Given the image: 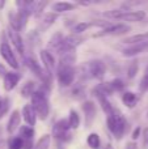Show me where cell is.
I'll list each match as a JSON object with an SVG mask.
<instances>
[{"label": "cell", "instance_id": "5", "mask_svg": "<svg viewBox=\"0 0 148 149\" xmlns=\"http://www.w3.org/2000/svg\"><path fill=\"white\" fill-rule=\"evenodd\" d=\"M87 68H88V72L91 74V77L97 80H102L105 77V73H106V65L100 59H94L88 62L87 63Z\"/></svg>", "mask_w": 148, "mask_h": 149}, {"label": "cell", "instance_id": "39", "mask_svg": "<svg viewBox=\"0 0 148 149\" xmlns=\"http://www.w3.org/2000/svg\"><path fill=\"white\" fill-rule=\"evenodd\" d=\"M126 149H138V145H136L134 141L127 143V145H126Z\"/></svg>", "mask_w": 148, "mask_h": 149}, {"label": "cell", "instance_id": "3", "mask_svg": "<svg viewBox=\"0 0 148 149\" xmlns=\"http://www.w3.org/2000/svg\"><path fill=\"white\" fill-rule=\"evenodd\" d=\"M76 77V70L72 65H58L57 80L62 86H71Z\"/></svg>", "mask_w": 148, "mask_h": 149}, {"label": "cell", "instance_id": "30", "mask_svg": "<svg viewBox=\"0 0 148 149\" xmlns=\"http://www.w3.org/2000/svg\"><path fill=\"white\" fill-rule=\"evenodd\" d=\"M24 140L20 136H15L8 141V149H22Z\"/></svg>", "mask_w": 148, "mask_h": 149}, {"label": "cell", "instance_id": "34", "mask_svg": "<svg viewBox=\"0 0 148 149\" xmlns=\"http://www.w3.org/2000/svg\"><path fill=\"white\" fill-rule=\"evenodd\" d=\"M9 106H10V100L9 98H3V102L0 105V119L8 113L9 110Z\"/></svg>", "mask_w": 148, "mask_h": 149}, {"label": "cell", "instance_id": "1", "mask_svg": "<svg viewBox=\"0 0 148 149\" xmlns=\"http://www.w3.org/2000/svg\"><path fill=\"white\" fill-rule=\"evenodd\" d=\"M47 90H49V88L41 85V88H38L30 97V105L36 113L37 119H41V120H46L50 115V103L49 98H47Z\"/></svg>", "mask_w": 148, "mask_h": 149}, {"label": "cell", "instance_id": "40", "mask_svg": "<svg viewBox=\"0 0 148 149\" xmlns=\"http://www.w3.org/2000/svg\"><path fill=\"white\" fill-rule=\"evenodd\" d=\"M77 4H80V5H84V7H87V5H91V4H92V1H79Z\"/></svg>", "mask_w": 148, "mask_h": 149}, {"label": "cell", "instance_id": "36", "mask_svg": "<svg viewBox=\"0 0 148 149\" xmlns=\"http://www.w3.org/2000/svg\"><path fill=\"white\" fill-rule=\"evenodd\" d=\"M34 144H33V140H24V147L22 149H33Z\"/></svg>", "mask_w": 148, "mask_h": 149}, {"label": "cell", "instance_id": "24", "mask_svg": "<svg viewBox=\"0 0 148 149\" xmlns=\"http://www.w3.org/2000/svg\"><path fill=\"white\" fill-rule=\"evenodd\" d=\"M18 132H20V137L22 140H33L34 135H36V131H34L33 127H29V126H26V124L20 126Z\"/></svg>", "mask_w": 148, "mask_h": 149}, {"label": "cell", "instance_id": "23", "mask_svg": "<svg viewBox=\"0 0 148 149\" xmlns=\"http://www.w3.org/2000/svg\"><path fill=\"white\" fill-rule=\"evenodd\" d=\"M97 100H98L100 106H101L102 111L106 114V116H108V115H112V114L115 111L114 106L110 103V101L108 100V97H97Z\"/></svg>", "mask_w": 148, "mask_h": 149}, {"label": "cell", "instance_id": "7", "mask_svg": "<svg viewBox=\"0 0 148 149\" xmlns=\"http://www.w3.org/2000/svg\"><path fill=\"white\" fill-rule=\"evenodd\" d=\"M131 30V28L126 24H117V25H110L109 28L102 29L101 31L94 34V38H98V37H104V36H122L126 34Z\"/></svg>", "mask_w": 148, "mask_h": 149}, {"label": "cell", "instance_id": "25", "mask_svg": "<svg viewBox=\"0 0 148 149\" xmlns=\"http://www.w3.org/2000/svg\"><path fill=\"white\" fill-rule=\"evenodd\" d=\"M87 144L91 149H100L101 147V139H100V135L96 132H92L88 135L87 137Z\"/></svg>", "mask_w": 148, "mask_h": 149}, {"label": "cell", "instance_id": "28", "mask_svg": "<svg viewBox=\"0 0 148 149\" xmlns=\"http://www.w3.org/2000/svg\"><path fill=\"white\" fill-rule=\"evenodd\" d=\"M92 26H94L93 22H89V21H85V22H77L73 25L72 28V31L75 36H79V34L84 33V31H87L88 29H91Z\"/></svg>", "mask_w": 148, "mask_h": 149}, {"label": "cell", "instance_id": "38", "mask_svg": "<svg viewBox=\"0 0 148 149\" xmlns=\"http://www.w3.org/2000/svg\"><path fill=\"white\" fill-rule=\"evenodd\" d=\"M8 73V71H7V68L4 67V65L0 63V76H5V74Z\"/></svg>", "mask_w": 148, "mask_h": 149}, {"label": "cell", "instance_id": "33", "mask_svg": "<svg viewBox=\"0 0 148 149\" xmlns=\"http://www.w3.org/2000/svg\"><path fill=\"white\" fill-rule=\"evenodd\" d=\"M110 85H112L113 88V92H122L123 89H125V84H123V81L121 79H114L112 80V81H109Z\"/></svg>", "mask_w": 148, "mask_h": 149}, {"label": "cell", "instance_id": "2", "mask_svg": "<svg viewBox=\"0 0 148 149\" xmlns=\"http://www.w3.org/2000/svg\"><path fill=\"white\" fill-rule=\"evenodd\" d=\"M106 126H108V130L112 132L113 136L117 140H121L123 137V135L126 134V130H127L128 124L125 116L118 110H115L112 115L106 116Z\"/></svg>", "mask_w": 148, "mask_h": 149}, {"label": "cell", "instance_id": "27", "mask_svg": "<svg viewBox=\"0 0 148 149\" xmlns=\"http://www.w3.org/2000/svg\"><path fill=\"white\" fill-rule=\"evenodd\" d=\"M63 34L62 33H55L54 36L50 38V41H49V49H51V50H54V51H57L58 49H59V46L62 45V42H63Z\"/></svg>", "mask_w": 148, "mask_h": 149}, {"label": "cell", "instance_id": "37", "mask_svg": "<svg viewBox=\"0 0 148 149\" xmlns=\"http://www.w3.org/2000/svg\"><path fill=\"white\" fill-rule=\"evenodd\" d=\"M142 132H143V143H144V145L146 147H148V128H144V130H142Z\"/></svg>", "mask_w": 148, "mask_h": 149}, {"label": "cell", "instance_id": "18", "mask_svg": "<svg viewBox=\"0 0 148 149\" xmlns=\"http://www.w3.org/2000/svg\"><path fill=\"white\" fill-rule=\"evenodd\" d=\"M122 102L126 107L134 109L139 102V95L134 92H125L122 94Z\"/></svg>", "mask_w": 148, "mask_h": 149}, {"label": "cell", "instance_id": "13", "mask_svg": "<svg viewBox=\"0 0 148 149\" xmlns=\"http://www.w3.org/2000/svg\"><path fill=\"white\" fill-rule=\"evenodd\" d=\"M21 113L18 110H13L12 114L9 115V119H8L7 123V132L9 135L15 134L21 126Z\"/></svg>", "mask_w": 148, "mask_h": 149}, {"label": "cell", "instance_id": "17", "mask_svg": "<svg viewBox=\"0 0 148 149\" xmlns=\"http://www.w3.org/2000/svg\"><path fill=\"white\" fill-rule=\"evenodd\" d=\"M51 8H52V12L59 15V13H64V12H68V10L75 9L76 4L70 1H57L51 5Z\"/></svg>", "mask_w": 148, "mask_h": 149}, {"label": "cell", "instance_id": "29", "mask_svg": "<svg viewBox=\"0 0 148 149\" xmlns=\"http://www.w3.org/2000/svg\"><path fill=\"white\" fill-rule=\"evenodd\" d=\"M72 97L76 101H84V98H85V89L81 85H76L72 89Z\"/></svg>", "mask_w": 148, "mask_h": 149}, {"label": "cell", "instance_id": "32", "mask_svg": "<svg viewBox=\"0 0 148 149\" xmlns=\"http://www.w3.org/2000/svg\"><path fill=\"white\" fill-rule=\"evenodd\" d=\"M138 71H139V64L136 60H134L127 68V77L128 79H134L136 76V73H138Z\"/></svg>", "mask_w": 148, "mask_h": 149}, {"label": "cell", "instance_id": "12", "mask_svg": "<svg viewBox=\"0 0 148 149\" xmlns=\"http://www.w3.org/2000/svg\"><path fill=\"white\" fill-rule=\"evenodd\" d=\"M7 34H8L9 41L12 42L13 47L16 49V51H17L18 54H21V55L25 54V45H24L22 37L20 36V33H18V31H16V30H13L12 28H9L7 30Z\"/></svg>", "mask_w": 148, "mask_h": 149}, {"label": "cell", "instance_id": "14", "mask_svg": "<svg viewBox=\"0 0 148 149\" xmlns=\"http://www.w3.org/2000/svg\"><path fill=\"white\" fill-rule=\"evenodd\" d=\"M21 118L24 119V122L26 123V126L33 127L34 128V126H36V123H37V115H36V113H34V110H33V107H31L30 103H26V105L22 107Z\"/></svg>", "mask_w": 148, "mask_h": 149}, {"label": "cell", "instance_id": "11", "mask_svg": "<svg viewBox=\"0 0 148 149\" xmlns=\"http://www.w3.org/2000/svg\"><path fill=\"white\" fill-rule=\"evenodd\" d=\"M22 79L20 72H16V71H10L4 76V80H3V86H4L5 92H12L17 84L20 82V80Z\"/></svg>", "mask_w": 148, "mask_h": 149}, {"label": "cell", "instance_id": "42", "mask_svg": "<svg viewBox=\"0 0 148 149\" xmlns=\"http://www.w3.org/2000/svg\"><path fill=\"white\" fill-rule=\"evenodd\" d=\"M0 136H1V130H0Z\"/></svg>", "mask_w": 148, "mask_h": 149}, {"label": "cell", "instance_id": "41", "mask_svg": "<svg viewBox=\"0 0 148 149\" xmlns=\"http://www.w3.org/2000/svg\"><path fill=\"white\" fill-rule=\"evenodd\" d=\"M4 5H5V1H4V0H0V9H1Z\"/></svg>", "mask_w": 148, "mask_h": 149}, {"label": "cell", "instance_id": "16", "mask_svg": "<svg viewBox=\"0 0 148 149\" xmlns=\"http://www.w3.org/2000/svg\"><path fill=\"white\" fill-rule=\"evenodd\" d=\"M57 20H58V15L54 12H49L46 15H43L41 18V22H39V30L41 31L47 30L51 25H54Z\"/></svg>", "mask_w": 148, "mask_h": 149}, {"label": "cell", "instance_id": "35", "mask_svg": "<svg viewBox=\"0 0 148 149\" xmlns=\"http://www.w3.org/2000/svg\"><path fill=\"white\" fill-rule=\"evenodd\" d=\"M140 134H142V128L138 126V127H136V128L133 131V134H131V139H133V141L138 140L139 137H140Z\"/></svg>", "mask_w": 148, "mask_h": 149}, {"label": "cell", "instance_id": "10", "mask_svg": "<svg viewBox=\"0 0 148 149\" xmlns=\"http://www.w3.org/2000/svg\"><path fill=\"white\" fill-rule=\"evenodd\" d=\"M144 18H146V12H143V10H125V9H122V12L115 17V20L127 21V22H139V21H143Z\"/></svg>", "mask_w": 148, "mask_h": 149}, {"label": "cell", "instance_id": "15", "mask_svg": "<svg viewBox=\"0 0 148 149\" xmlns=\"http://www.w3.org/2000/svg\"><path fill=\"white\" fill-rule=\"evenodd\" d=\"M148 50V42H144V43H138V45H131L127 49H125L122 51V55L126 58H133L136 56V55L142 54V52L147 51Z\"/></svg>", "mask_w": 148, "mask_h": 149}, {"label": "cell", "instance_id": "19", "mask_svg": "<svg viewBox=\"0 0 148 149\" xmlns=\"http://www.w3.org/2000/svg\"><path fill=\"white\" fill-rule=\"evenodd\" d=\"M144 42H148V31L146 33H140V34H134L131 37H127V38L123 41V43L126 45H138V43H144Z\"/></svg>", "mask_w": 148, "mask_h": 149}, {"label": "cell", "instance_id": "26", "mask_svg": "<svg viewBox=\"0 0 148 149\" xmlns=\"http://www.w3.org/2000/svg\"><path fill=\"white\" fill-rule=\"evenodd\" d=\"M51 145V135H43L38 139V141L34 144L33 149H49Z\"/></svg>", "mask_w": 148, "mask_h": 149}, {"label": "cell", "instance_id": "6", "mask_svg": "<svg viewBox=\"0 0 148 149\" xmlns=\"http://www.w3.org/2000/svg\"><path fill=\"white\" fill-rule=\"evenodd\" d=\"M0 55H1V58L5 60V63H7L12 70H18V68H20L17 58L13 54L12 49H10V46L7 42H3V43L0 45Z\"/></svg>", "mask_w": 148, "mask_h": 149}, {"label": "cell", "instance_id": "8", "mask_svg": "<svg viewBox=\"0 0 148 149\" xmlns=\"http://www.w3.org/2000/svg\"><path fill=\"white\" fill-rule=\"evenodd\" d=\"M39 58H41V63L43 64V70L52 76L54 71H57V62H55L54 55L50 52V50L46 49L39 51Z\"/></svg>", "mask_w": 148, "mask_h": 149}, {"label": "cell", "instance_id": "20", "mask_svg": "<svg viewBox=\"0 0 148 149\" xmlns=\"http://www.w3.org/2000/svg\"><path fill=\"white\" fill-rule=\"evenodd\" d=\"M67 122H68V127L70 130H77L80 127V123H81V119H80V115L77 114L76 110H70V115L67 118Z\"/></svg>", "mask_w": 148, "mask_h": 149}, {"label": "cell", "instance_id": "4", "mask_svg": "<svg viewBox=\"0 0 148 149\" xmlns=\"http://www.w3.org/2000/svg\"><path fill=\"white\" fill-rule=\"evenodd\" d=\"M52 136L58 141H62V143H68L72 139V136L70 134V127H68L67 119H59L54 124V127H52Z\"/></svg>", "mask_w": 148, "mask_h": 149}, {"label": "cell", "instance_id": "9", "mask_svg": "<svg viewBox=\"0 0 148 149\" xmlns=\"http://www.w3.org/2000/svg\"><path fill=\"white\" fill-rule=\"evenodd\" d=\"M81 109L84 111V118H85V127H91L93 124L97 115L96 103L93 101H84L81 103Z\"/></svg>", "mask_w": 148, "mask_h": 149}, {"label": "cell", "instance_id": "22", "mask_svg": "<svg viewBox=\"0 0 148 149\" xmlns=\"http://www.w3.org/2000/svg\"><path fill=\"white\" fill-rule=\"evenodd\" d=\"M76 62V54L75 51H70V52H64V54H60L59 58V64L58 65H72Z\"/></svg>", "mask_w": 148, "mask_h": 149}, {"label": "cell", "instance_id": "31", "mask_svg": "<svg viewBox=\"0 0 148 149\" xmlns=\"http://www.w3.org/2000/svg\"><path fill=\"white\" fill-rule=\"evenodd\" d=\"M49 5V1H36V5H34V12H33V16L36 17H39V16L43 13L45 8Z\"/></svg>", "mask_w": 148, "mask_h": 149}, {"label": "cell", "instance_id": "21", "mask_svg": "<svg viewBox=\"0 0 148 149\" xmlns=\"http://www.w3.org/2000/svg\"><path fill=\"white\" fill-rule=\"evenodd\" d=\"M37 90V86H36V82L34 81H26L25 84L22 85L21 88V97L22 98H30L31 95L34 94V92Z\"/></svg>", "mask_w": 148, "mask_h": 149}]
</instances>
